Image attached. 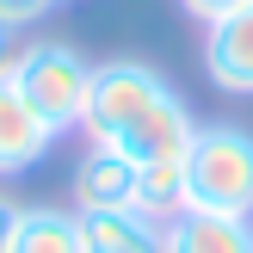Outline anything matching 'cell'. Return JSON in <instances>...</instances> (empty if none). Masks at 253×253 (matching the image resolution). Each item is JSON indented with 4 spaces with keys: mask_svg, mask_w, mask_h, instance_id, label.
Masks as SVG:
<instances>
[{
    "mask_svg": "<svg viewBox=\"0 0 253 253\" xmlns=\"http://www.w3.org/2000/svg\"><path fill=\"white\" fill-rule=\"evenodd\" d=\"M86 142L118 148L136 167H173L198 136V118L148 62H93V99H86Z\"/></svg>",
    "mask_w": 253,
    "mask_h": 253,
    "instance_id": "cell-1",
    "label": "cell"
},
{
    "mask_svg": "<svg viewBox=\"0 0 253 253\" xmlns=\"http://www.w3.org/2000/svg\"><path fill=\"white\" fill-rule=\"evenodd\" d=\"M185 210L253 222V130L198 124L192 148H185Z\"/></svg>",
    "mask_w": 253,
    "mask_h": 253,
    "instance_id": "cell-2",
    "label": "cell"
},
{
    "mask_svg": "<svg viewBox=\"0 0 253 253\" xmlns=\"http://www.w3.org/2000/svg\"><path fill=\"white\" fill-rule=\"evenodd\" d=\"M12 86L31 99V111H37V118H43L56 136H68V130H81V124H86V99H93V62H86L74 43L37 37V43H25Z\"/></svg>",
    "mask_w": 253,
    "mask_h": 253,
    "instance_id": "cell-3",
    "label": "cell"
},
{
    "mask_svg": "<svg viewBox=\"0 0 253 253\" xmlns=\"http://www.w3.org/2000/svg\"><path fill=\"white\" fill-rule=\"evenodd\" d=\"M74 210H142V167L105 142H86L74 161Z\"/></svg>",
    "mask_w": 253,
    "mask_h": 253,
    "instance_id": "cell-4",
    "label": "cell"
},
{
    "mask_svg": "<svg viewBox=\"0 0 253 253\" xmlns=\"http://www.w3.org/2000/svg\"><path fill=\"white\" fill-rule=\"evenodd\" d=\"M204 74L222 93H253V0L204 25Z\"/></svg>",
    "mask_w": 253,
    "mask_h": 253,
    "instance_id": "cell-5",
    "label": "cell"
},
{
    "mask_svg": "<svg viewBox=\"0 0 253 253\" xmlns=\"http://www.w3.org/2000/svg\"><path fill=\"white\" fill-rule=\"evenodd\" d=\"M49 148H56V130L31 111V99H25L12 81H0V179L31 173Z\"/></svg>",
    "mask_w": 253,
    "mask_h": 253,
    "instance_id": "cell-6",
    "label": "cell"
},
{
    "mask_svg": "<svg viewBox=\"0 0 253 253\" xmlns=\"http://www.w3.org/2000/svg\"><path fill=\"white\" fill-rule=\"evenodd\" d=\"M81 253H167V222L148 210H74Z\"/></svg>",
    "mask_w": 253,
    "mask_h": 253,
    "instance_id": "cell-7",
    "label": "cell"
},
{
    "mask_svg": "<svg viewBox=\"0 0 253 253\" xmlns=\"http://www.w3.org/2000/svg\"><path fill=\"white\" fill-rule=\"evenodd\" d=\"M167 253H253V222L179 210V216H167Z\"/></svg>",
    "mask_w": 253,
    "mask_h": 253,
    "instance_id": "cell-8",
    "label": "cell"
},
{
    "mask_svg": "<svg viewBox=\"0 0 253 253\" xmlns=\"http://www.w3.org/2000/svg\"><path fill=\"white\" fill-rule=\"evenodd\" d=\"M6 253H81V216L56 204H19Z\"/></svg>",
    "mask_w": 253,
    "mask_h": 253,
    "instance_id": "cell-9",
    "label": "cell"
},
{
    "mask_svg": "<svg viewBox=\"0 0 253 253\" xmlns=\"http://www.w3.org/2000/svg\"><path fill=\"white\" fill-rule=\"evenodd\" d=\"M49 12H56V0H0V19L19 25V31H25V25H43Z\"/></svg>",
    "mask_w": 253,
    "mask_h": 253,
    "instance_id": "cell-10",
    "label": "cell"
},
{
    "mask_svg": "<svg viewBox=\"0 0 253 253\" xmlns=\"http://www.w3.org/2000/svg\"><path fill=\"white\" fill-rule=\"evenodd\" d=\"M19 56H25L19 25H6V19H0V81H12V74H19Z\"/></svg>",
    "mask_w": 253,
    "mask_h": 253,
    "instance_id": "cell-11",
    "label": "cell"
},
{
    "mask_svg": "<svg viewBox=\"0 0 253 253\" xmlns=\"http://www.w3.org/2000/svg\"><path fill=\"white\" fill-rule=\"evenodd\" d=\"M179 6L192 12V19H204V25H210V19H222V12H235V6H247V0H179Z\"/></svg>",
    "mask_w": 253,
    "mask_h": 253,
    "instance_id": "cell-12",
    "label": "cell"
},
{
    "mask_svg": "<svg viewBox=\"0 0 253 253\" xmlns=\"http://www.w3.org/2000/svg\"><path fill=\"white\" fill-rule=\"evenodd\" d=\"M12 222H19V204L0 198V253H6V241H12Z\"/></svg>",
    "mask_w": 253,
    "mask_h": 253,
    "instance_id": "cell-13",
    "label": "cell"
}]
</instances>
